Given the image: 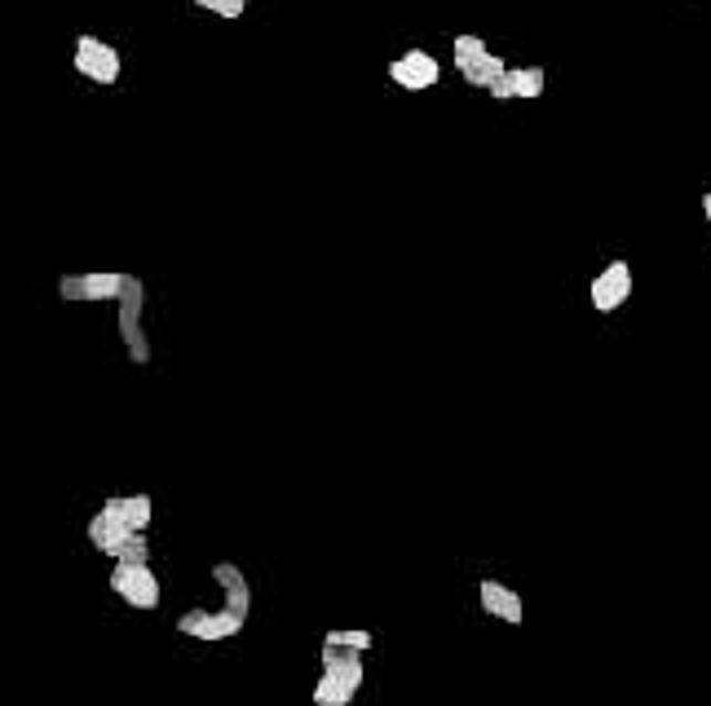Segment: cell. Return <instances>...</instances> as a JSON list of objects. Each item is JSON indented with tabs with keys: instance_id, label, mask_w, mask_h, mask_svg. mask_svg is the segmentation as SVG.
I'll list each match as a JSON object with an SVG mask.
<instances>
[{
	"instance_id": "1",
	"label": "cell",
	"mask_w": 711,
	"mask_h": 706,
	"mask_svg": "<svg viewBox=\"0 0 711 706\" xmlns=\"http://www.w3.org/2000/svg\"><path fill=\"white\" fill-rule=\"evenodd\" d=\"M115 304H119V340H124L128 357H132V362H150V340H146V331H141V313H146V287H141V278L128 274L124 296H119Z\"/></svg>"
},
{
	"instance_id": "2",
	"label": "cell",
	"mask_w": 711,
	"mask_h": 706,
	"mask_svg": "<svg viewBox=\"0 0 711 706\" xmlns=\"http://www.w3.org/2000/svg\"><path fill=\"white\" fill-rule=\"evenodd\" d=\"M243 613H234V609H203V605H194V609H185L181 618H177V635H190V640H203V644H216V640H230V635H238L243 631Z\"/></svg>"
},
{
	"instance_id": "3",
	"label": "cell",
	"mask_w": 711,
	"mask_h": 706,
	"mask_svg": "<svg viewBox=\"0 0 711 706\" xmlns=\"http://www.w3.org/2000/svg\"><path fill=\"white\" fill-rule=\"evenodd\" d=\"M455 66H459V75H464L468 84H477V88H490V84L508 71L503 57L490 53L481 35H459V40H455Z\"/></svg>"
},
{
	"instance_id": "4",
	"label": "cell",
	"mask_w": 711,
	"mask_h": 706,
	"mask_svg": "<svg viewBox=\"0 0 711 706\" xmlns=\"http://www.w3.org/2000/svg\"><path fill=\"white\" fill-rule=\"evenodd\" d=\"M110 591L132 609H159V578L150 565H110Z\"/></svg>"
},
{
	"instance_id": "5",
	"label": "cell",
	"mask_w": 711,
	"mask_h": 706,
	"mask_svg": "<svg viewBox=\"0 0 711 706\" xmlns=\"http://www.w3.org/2000/svg\"><path fill=\"white\" fill-rule=\"evenodd\" d=\"M75 71L93 84H115L119 79V53L97 35H79L75 40Z\"/></svg>"
},
{
	"instance_id": "6",
	"label": "cell",
	"mask_w": 711,
	"mask_h": 706,
	"mask_svg": "<svg viewBox=\"0 0 711 706\" xmlns=\"http://www.w3.org/2000/svg\"><path fill=\"white\" fill-rule=\"evenodd\" d=\"M128 274H62L57 296L62 300H119Z\"/></svg>"
},
{
	"instance_id": "7",
	"label": "cell",
	"mask_w": 711,
	"mask_h": 706,
	"mask_svg": "<svg viewBox=\"0 0 711 706\" xmlns=\"http://www.w3.org/2000/svg\"><path fill=\"white\" fill-rule=\"evenodd\" d=\"M128 538H132V530H128L124 507H119V494H115V499H106V503L97 507V516L88 521V543H93L102 556H115Z\"/></svg>"
},
{
	"instance_id": "8",
	"label": "cell",
	"mask_w": 711,
	"mask_h": 706,
	"mask_svg": "<svg viewBox=\"0 0 711 706\" xmlns=\"http://www.w3.org/2000/svg\"><path fill=\"white\" fill-rule=\"evenodd\" d=\"M627 296H632V265H627V260H609V265L592 278V309H596V313H614Z\"/></svg>"
},
{
	"instance_id": "9",
	"label": "cell",
	"mask_w": 711,
	"mask_h": 706,
	"mask_svg": "<svg viewBox=\"0 0 711 706\" xmlns=\"http://www.w3.org/2000/svg\"><path fill=\"white\" fill-rule=\"evenodd\" d=\"M437 62H433V53H424V49H406L402 57H393L389 62V79L393 84H402V88H411V93H420V88H433L437 84Z\"/></svg>"
},
{
	"instance_id": "10",
	"label": "cell",
	"mask_w": 711,
	"mask_h": 706,
	"mask_svg": "<svg viewBox=\"0 0 711 706\" xmlns=\"http://www.w3.org/2000/svg\"><path fill=\"white\" fill-rule=\"evenodd\" d=\"M477 596H481V609H486V613H495L499 622H508V627H521V622H526V605H521V596H517L512 587H503L499 578H481Z\"/></svg>"
},
{
	"instance_id": "11",
	"label": "cell",
	"mask_w": 711,
	"mask_h": 706,
	"mask_svg": "<svg viewBox=\"0 0 711 706\" xmlns=\"http://www.w3.org/2000/svg\"><path fill=\"white\" fill-rule=\"evenodd\" d=\"M212 582L221 587V596H225V609H234V613H243V618H247V605H252V587H247L243 569H238V565H230V560H216V565H212Z\"/></svg>"
},
{
	"instance_id": "12",
	"label": "cell",
	"mask_w": 711,
	"mask_h": 706,
	"mask_svg": "<svg viewBox=\"0 0 711 706\" xmlns=\"http://www.w3.org/2000/svg\"><path fill=\"white\" fill-rule=\"evenodd\" d=\"M322 671L336 675V680H344V684L358 693V684H362V653H358V649L322 644Z\"/></svg>"
},
{
	"instance_id": "13",
	"label": "cell",
	"mask_w": 711,
	"mask_h": 706,
	"mask_svg": "<svg viewBox=\"0 0 711 706\" xmlns=\"http://www.w3.org/2000/svg\"><path fill=\"white\" fill-rule=\"evenodd\" d=\"M119 507H124V521H128L132 534H146L150 530V516H155L150 494H119Z\"/></svg>"
},
{
	"instance_id": "14",
	"label": "cell",
	"mask_w": 711,
	"mask_h": 706,
	"mask_svg": "<svg viewBox=\"0 0 711 706\" xmlns=\"http://www.w3.org/2000/svg\"><path fill=\"white\" fill-rule=\"evenodd\" d=\"M322 644H336V649H358V653H367L371 644H375V635L371 631H362V627H349V631H322Z\"/></svg>"
},
{
	"instance_id": "15",
	"label": "cell",
	"mask_w": 711,
	"mask_h": 706,
	"mask_svg": "<svg viewBox=\"0 0 711 706\" xmlns=\"http://www.w3.org/2000/svg\"><path fill=\"white\" fill-rule=\"evenodd\" d=\"M508 79H512V97H539V93H543V71H539V66L508 71Z\"/></svg>"
},
{
	"instance_id": "16",
	"label": "cell",
	"mask_w": 711,
	"mask_h": 706,
	"mask_svg": "<svg viewBox=\"0 0 711 706\" xmlns=\"http://www.w3.org/2000/svg\"><path fill=\"white\" fill-rule=\"evenodd\" d=\"M110 560H119V565H150V538L146 534H132Z\"/></svg>"
},
{
	"instance_id": "17",
	"label": "cell",
	"mask_w": 711,
	"mask_h": 706,
	"mask_svg": "<svg viewBox=\"0 0 711 706\" xmlns=\"http://www.w3.org/2000/svg\"><path fill=\"white\" fill-rule=\"evenodd\" d=\"M203 9H212V13H221V18H238V13H243V0H208Z\"/></svg>"
},
{
	"instance_id": "18",
	"label": "cell",
	"mask_w": 711,
	"mask_h": 706,
	"mask_svg": "<svg viewBox=\"0 0 711 706\" xmlns=\"http://www.w3.org/2000/svg\"><path fill=\"white\" fill-rule=\"evenodd\" d=\"M702 212H707V225H711V190L702 194Z\"/></svg>"
},
{
	"instance_id": "19",
	"label": "cell",
	"mask_w": 711,
	"mask_h": 706,
	"mask_svg": "<svg viewBox=\"0 0 711 706\" xmlns=\"http://www.w3.org/2000/svg\"><path fill=\"white\" fill-rule=\"evenodd\" d=\"M194 4H208V0H194Z\"/></svg>"
}]
</instances>
